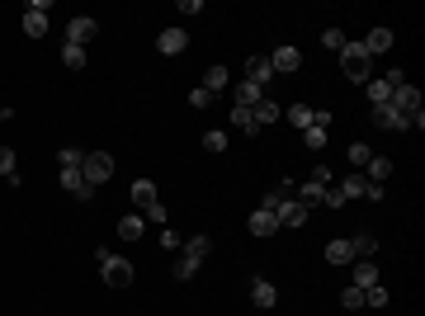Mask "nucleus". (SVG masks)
Here are the masks:
<instances>
[{"instance_id": "1", "label": "nucleus", "mask_w": 425, "mask_h": 316, "mask_svg": "<svg viewBox=\"0 0 425 316\" xmlns=\"http://www.w3.org/2000/svg\"><path fill=\"white\" fill-rule=\"evenodd\" d=\"M340 71H345V80H359V85L373 76V57L364 52V43H345L340 47Z\"/></svg>"}, {"instance_id": "2", "label": "nucleus", "mask_w": 425, "mask_h": 316, "mask_svg": "<svg viewBox=\"0 0 425 316\" xmlns=\"http://www.w3.org/2000/svg\"><path fill=\"white\" fill-rule=\"evenodd\" d=\"M99 274H104V283L109 288H128L133 283V259H123V255H109V250H99Z\"/></svg>"}, {"instance_id": "3", "label": "nucleus", "mask_w": 425, "mask_h": 316, "mask_svg": "<svg viewBox=\"0 0 425 316\" xmlns=\"http://www.w3.org/2000/svg\"><path fill=\"white\" fill-rule=\"evenodd\" d=\"M80 175H85V184H104V179L114 175V156H109V151H90V156L80 160Z\"/></svg>"}, {"instance_id": "4", "label": "nucleus", "mask_w": 425, "mask_h": 316, "mask_svg": "<svg viewBox=\"0 0 425 316\" xmlns=\"http://www.w3.org/2000/svg\"><path fill=\"white\" fill-rule=\"evenodd\" d=\"M99 38V24L90 20V15H71V24H66V43L71 47H85V43Z\"/></svg>"}, {"instance_id": "5", "label": "nucleus", "mask_w": 425, "mask_h": 316, "mask_svg": "<svg viewBox=\"0 0 425 316\" xmlns=\"http://www.w3.org/2000/svg\"><path fill=\"white\" fill-rule=\"evenodd\" d=\"M48 10H52V0H34V5L24 10V33H29V38H43V33H48Z\"/></svg>"}, {"instance_id": "6", "label": "nucleus", "mask_w": 425, "mask_h": 316, "mask_svg": "<svg viewBox=\"0 0 425 316\" xmlns=\"http://www.w3.org/2000/svg\"><path fill=\"white\" fill-rule=\"evenodd\" d=\"M62 189H66V194H76L80 203H90V198H95V184H85V175H80V165H66V170H62Z\"/></svg>"}, {"instance_id": "7", "label": "nucleus", "mask_w": 425, "mask_h": 316, "mask_svg": "<svg viewBox=\"0 0 425 316\" xmlns=\"http://www.w3.org/2000/svg\"><path fill=\"white\" fill-rule=\"evenodd\" d=\"M387 104H392L397 114H406V119H411V114L421 109V90H416V85L406 80V85H397V90H392V99H387Z\"/></svg>"}, {"instance_id": "8", "label": "nucleus", "mask_w": 425, "mask_h": 316, "mask_svg": "<svg viewBox=\"0 0 425 316\" xmlns=\"http://www.w3.org/2000/svg\"><path fill=\"white\" fill-rule=\"evenodd\" d=\"M185 47H189V33H185V29H161V38H156V52H161V57H180Z\"/></svg>"}, {"instance_id": "9", "label": "nucleus", "mask_w": 425, "mask_h": 316, "mask_svg": "<svg viewBox=\"0 0 425 316\" xmlns=\"http://www.w3.org/2000/svg\"><path fill=\"white\" fill-rule=\"evenodd\" d=\"M270 66L274 71H298V66H303V52H298L293 43H279V47L270 52Z\"/></svg>"}, {"instance_id": "10", "label": "nucleus", "mask_w": 425, "mask_h": 316, "mask_svg": "<svg viewBox=\"0 0 425 316\" xmlns=\"http://www.w3.org/2000/svg\"><path fill=\"white\" fill-rule=\"evenodd\" d=\"M373 123H378V128H387V133H406V128H411V119H406V114H397L392 104H378V109H373Z\"/></svg>"}, {"instance_id": "11", "label": "nucleus", "mask_w": 425, "mask_h": 316, "mask_svg": "<svg viewBox=\"0 0 425 316\" xmlns=\"http://www.w3.org/2000/svg\"><path fill=\"white\" fill-rule=\"evenodd\" d=\"M246 227H251V236H260V241H265V236H274V232H279V218H274L270 208H255Z\"/></svg>"}, {"instance_id": "12", "label": "nucleus", "mask_w": 425, "mask_h": 316, "mask_svg": "<svg viewBox=\"0 0 425 316\" xmlns=\"http://www.w3.org/2000/svg\"><path fill=\"white\" fill-rule=\"evenodd\" d=\"M251 302L260 307V312H270L274 302H279V288H274L270 278H255V283H251Z\"/></svg>"}, {"instance_id": "13", "label": "nucleus", "mask_w": 425, "mask_h": 316, "mask_svg": "<svg viewBox=\"0 0 425 316\" xmlns=\"http://www.w3.org/2000/svg\"><path fill=\"white\" fill-rule=\"evenodd\" d=\"M270 76H274L270 57H246V80H251V85H260V90H265V85H270Z\"/></svg>"}, {"instance_id": "14", "label": "nucleus", "mask_w": 425, "mask_h": 316, "mask_svg": "<svg viewBox=\"0 0 425 316\" xmlns=\"http://www.w3.org/2000/svg\"><path fill=\"white\" fill-rule=\"evenodd\" d=\"M260 99H265V90H260V85H251V80H241V85L232 90V104H236V109H255Z\"/></svg>"}, {"instance_id": "15", "label": "nucleus", "mask_w": 425, "mask_h": 316, "mask_svg": "<svg viewBox=\"0 0 425 316\" xmlns=\"http://www.w3.org/2000/svg\"><path fill=\"white\" fill-rule=\"evenodd\" d=\"M142 232H147V218H142V213H123V218H118V236L123 241H137Z\"/></svg>"}, {"instance_id": "16", "label": "nucleus", "mask_w": 425, "mask_h": 316, "mask_svg": "<svg viewBox=\"0 0 425 316\" xmlns=\"http://www.w3.org/2000/svg\"><path fill=\"white\" fill-rule=\"evenodd\" d=\"M279 114H284V109H279L274 99H260V104H255V109H251L255 128H270V123H279Z\"/></svg>"}, {"instance_id": "17", "label": "nucleus", "mask_w": 425, "mask_h": 316, "mask_svg": "<svg viewBox=\"0 0 425 316\" xmlns=\"http://www.w3.org/2000/svg\"><path fill=\"white\" fill-rule=\"evenodd\" d=\"M227 85H232V76H227V66H208V76H203V90H208V95L217 99L222 90H227Z\"/></svg>"}, {"instance_id": "18", "label": "nucleus", "mask_w": 425, "mask_h": 316, "mask_svg": "<svg viewBox=\"0 0 425 316\" xmlns=\"http://www.w3.org/2000/svg\"><path fill=\"white\" fill-rule=\"evenodd\" d=\"M387 47H392V29H368V38H364L368 57H378V52H387Z\"/></svg>"}, {"instance_id": "19", "label": "nucleus", "mask_w": 425, "mask_h": 316, "mask_svg": "<svg viewBox=\"0 0 425 316\" xmlns=\"http://www.w3.org/2000/svg\"><path fill=\"white\" fill-rule=\"evenodd\" d=\"M133 203H137V213H147L156 203V184L152 179H133Z\"/></svg>"}, {"instance_id": "20", "label": "nucleus", "mask_w": 425, "mask_h": 316, "mask_svg": "<svg viewBox=\"0 0 425 316\" xmlns=\"http://www.w3.org/2000/svg\"><path fill=\"white\" fill-rule=\"evenodd\" d=\"M350 283H354V288H373V283H378L373 259H359V264H354V274H350Z\"/></svg>"}, {"instance_id": "21", "label": "nucleus", "mask_w": 425, "mask_h": 316, "mask_svg": "<svg viewBox=\"0 0 425 316\" xmlns=\"http://www.w3.org/2000/svg\"><path fill=\"white\" fill-rule=\"evenodd\" d=\"M364 184H368V179L359 175V170H350V175L340 179V184H336V189H340V194H345V198H364Z\"/></svg>"}, {"instance_id": "22", "label": "nucleus", "mask_w": 425, "mask_h": 316, "mask_svg": "<svg viewBox=\"0 0 425 316\" xmlns=\"http://www.w3.org/2000/svg\"><path fill=\"white\" fill-rule=\"evenodd\" d=\"M180 250H185V255H194V259H208V255H212V236H189Z\"/></svg>"}, {"instance_id": "23", "label": "nucleus", "mask_w": 425, "mask_h": 316, "mask_svg": "<svg viewBox=\"0 0 425 316\" xmlns=\"http://www.w3.org/2000/svg\"><path fill=\"white\" fill-rule=\"evenodd\" d=\"M326 259H331V264H350V259H354V246H350V241H331Z\"/></svg>"}, {"instance_id": "24", "label": "nucleus", "mask_w": 425, "mask_h": 316, "mask_svg": "<svg viewBox=\"0 0 425 316\" xmlns=\"http://www.w3.org/2000/svg\"><path fill=\"white\" fill-rule=\"evenodd\" d=\"M199 264H203V259H194V255H185V250H180L171 274H175V278H194V274H199Z\"/></svg>"}, {"instance_id": "25", "label": "nucleus", "mask_w": 425, "mask_h": 316, "mask_svg": "<svg viewBox=\"0 0 425 316\" xmlns=\"http://www.w3.org/2000/svg\"><path fill=\"white\" fill-rule=\"evenodd\" d=\"M62 66H66V71H80V66H85V47H71V43H66V47H62Z\"/></svg>"}, {"instance_id": "26", "label": "nucleus", "mask_w": 425, "mask_h": 316, "mask_svg": "<svg viewBox=\"0 0 425 316\" xmlns=\"http://www.w3.org/2000/svg\"><path fill=\"white\" fill-rule=\"evenodd\" d=\"M387 99H392V85H387V80H368V104L378 109V104H387Z\"/></svg>"}, {"instance_id": "27", "label": "nucleus", "mask_w": 425, "mask_h": 316, "mask_svg": "<svg viewBox=\"0 0 425 316\" xmlns=\"http://www.w3.org/2000/svg\"><path fill=\"white\" fill-rule=\"evenodd\" d=\"M203 151H212V156L227 151V133H222V128H208V133H203Z\"/></svg>"}, {"instance_id": "28", "label": "nucleus", "mask_w": 425, "mask_h": 316, "mask_svg": "<svg viewBox=\"0 0 425 316\" xmlns=\"http://www.w3.org/2000/svg\"><path fill=\"white\" fill-rule=\"evenodd\" d=\"M364 307H373V312H383V307H387V288H383V283L364 288Z\"/></svg>"}, {"instance_id": "29", "label": "nucleus", "mask_w": 425, "mask_h": 316, "mask_svg": "<svg viewBox=\"0 0 425 316\" xmlns=\"http://www.w3.org/2000/svg\"><path fill=\"white\" fill-rule=\"evenodd\" d=\"M232 128H241V133H251V137L260 133V128H255V119H251V109H236V104H232Z\"/></svg>"}, {"instance_id": "30", "label": "nucleus", "mask_w": 425, "mask_h": 316, "mask_svg": "<svg viewBox=\"0 0 425 316\" xmlns=\"http://www.w3.org/2000/svg\"><path fill=\"white\" fill-rule=\"evenodd\" d=\"M350 246H354V259H368L373 250H378V236H368V232H364V236H354Z\"/></svg>"}, {"instance_id": "31", "label": "nucleus", "mask_w": 425, "mask_h": 316, "mask_svg": "<svg viewBox=\"0 0 425 316\" xmlns=\"http://www.w3.org/2000/svg\"><path fill=\"white\" fill-rule=\"evenodd\" d=\"M368 160H373V146H364V142H354V146H350V165H354V170H364Z\"/></svg>"}, {"instance_id": "32", "label": "nucleus", "mask_w": 425, "mask_h": 316, "mask_svg": "<svg viewBox=\"0 0 425 316\" xmlns=\"http://www.w3.org/2000/svg\"><path fill=\"white\" fill-rule=\"evenodd\" d=\"M322 194H326V184H317V179H303V198H298V203H303V208H308V203H322Z\"/></svg>"}, {"instance_id": "33", "label": "nucleus", "mask_w": 425, "mask_h": 316, "mask_svg": "<svg viewBox=\"0 0 425 316\" xmlns=\"http://www.w3.org/2000/svg\"><path fill=\"white\" fill-rule=\"evenodd\" d=\"M303 142H308V151H322L326 146V128H303Z\"/></svg>"}, {"instance_id": "34", "label": "nucleus", "mask_w": 425, "mask_h": 316, "mask_svg": "<svg viewBox=\"0 0 425 316\" xmlns=\"http://www.w3.org/2000/svg\"><path fill=\"white\" fill-rule=\"evenodd\" d=\"M0 175H5V179L20 175V170H15V146H0Z\"/></svg>"}, {"instance_id": "35", "label": "nucleus", "mask_w": 425, "mask_h": 316, "mask_svg": "<svg viewBox=\"0 0 425 316\" xmlns=\"http://www.w3.org/2000/svg\"><path fill=\"white\" fill-rule=\"evenodd\" d=\"M340 302H345L350 312H354V307H364V288H354V283H350L345 293H340Z\"/></svg>"}, {"instance_id": "36", "label": "nucleus", "mask_w": 425, "mask_h": 316, "mask_svg": "<svg viewBox=\"0 0 425 316\" xmlns=\"http://www.w3.org/2000/svg\"><path fill=\"white\" fill-rule=\"evenodd\" d=\"M289 119L298 123V128H312V109H308V104H293V109H289Z\"/></svg>"}, {"instance_id": "37", "label": "nucleus", "mask_w": 425, "mask_h": 316, "mask_svg": "<svg viewBox=\"0 0 425 316\" xmlns=\"http://www.w3.org/2000/svg\"><path fill=\"white\" fill-rule=\"evenodd\" d=\"M142 218H152L156 227H166V222H171V213H166V203H152V208H147Z\"/></svg>"}, {"instance_id": "38", "label": "nucleus", "mask_w": 425, "mask_h": 316, "mask_svg": "<svg viewBox=\"0 0 425 316\" xmlns=\"http://www.w3.org/2000/svg\"><path fill=\"white\" fill-rule=\"evenodd\" d=\"M322 43H326V47H336V52H340V47H345V33H340V29H326V33H322Z\"/></svg>"}, {"instance_id": "39", "label": "nucleus", "mask_w": 425, "mask_h": 316, "mask_svg": "<svg viewBox=\"0 0 425 316\" xmlns=\"http://www.w3.org/2000/svg\"><path fill=\"white\" fill-rule=\"evenodd\" d=\"M208 104H212V95L203 90V85H199V90H189V109H208Z\"/></svg>"}, {"instance_id": "40", "label": "nucleus", "mask_w": 425, "mask_h": 316, "mask_svg": "<svg viewBox=\"0 0 425 316\" xmlns=\"http://www.w3.org/2000/svg\"><path fill=\"white\" fill-rule=\"evenodd\" d=\"M80 160H85V156L71 151V146H62V151H57V165H62V170H66V165H80Z\"/></svg>"}, {"instance_id": "41", "label": "nucleus", "mask_w": 425, "mask_h": 316, "mask_svg": "<svg viewBox=\"0 0 425 316\" xmlns=\"http://www.w3.org/2000/svg\"><path fill=\"white\" fill-rule=\"evenodd\" d=\"M322 203H326V208H340V203H345V194H340L336 184H326V194H322Z\"/></svg>"}, {"instance_id": "42", "label": "nucleus", "mask_w": 425, "mask_h": 316, "mask_svg": "<svg viewBox=\"0 0 425 316\" xmlns=\"http://www.w3.org/2000/svg\"><path fill=\"white\" fill-rule=\"evenodd\" d=\"M161 246H166V250H180V246H185V236H175L171 227H166V232H161Z\"/></svg>"}, {"instance_id": "43", "label": "nucleus", "mask_w": 425, "mask_h": 316, "mask_svg": "<svg viewBox=\"0 0 425 316\" xmlns=\"http://www.w3.org/2000/svg\"><path fill=\"white\" fill-rule=\"evenodd\" d=\"M387 85H392V90H397V85H406V71H402V66H392V71H387Z\"/></svg>"}, {"instance_id": "44", "label": "nucleus", "mask_w": 425, "mask_h": 316, "mask_svg": "<svg viewBox=\"0 0 425 316\" xmlns=\"http://www.w3.org/2000/svg\"><path fill=\"white\" fill-rule=\"evenodd\" d=\"M364 198L368 203H383V184H364Z\"/></svg>"}, {"instance_id": "45", "label": "nucleus", "mask_w": 425, "mask_h": 316, "mask_svg": "<svg viewBox=\"0 0 425 316\" xmlns=\"http://www.w3.org/2000/svg\"><path fill=\"white\" fill-rule=\"evenodd\" d=\"M308 179H317V184H331V165H317V170H312Z\"/></svg>"}, {"instance_id": "46", "label": "nucleus", "mask_w": 425, "mask_h": 316, "mask_svg": "<svg viewBox=\"0 0 425 316\" xmlns=\"http://www.w3.org/2000/svg\"><path fill=\"white\" fill-rule=\"evenodd\" d=\"M5 119H10V109H5V104H0V123H5Z\"/></svg>"}]
</instances>
